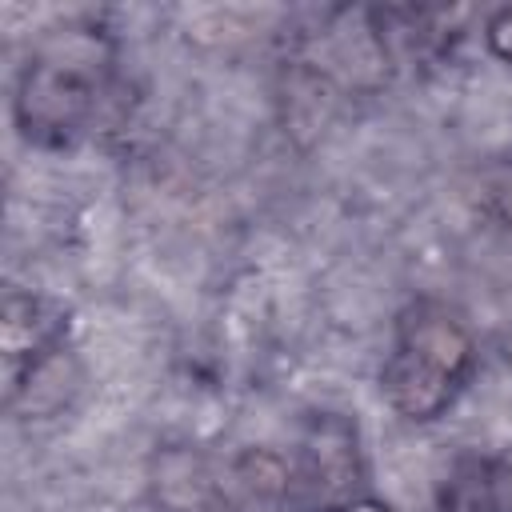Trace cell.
I'll return each instance as SVG.
<instances>
[{"label":"cell","mask_w":512,"mask_h":512,"mask_svg":"<svg viewBox=\"0 0 512 512\" xmlns=\"http://www.w3.org/2000/svg\"><path fill=\"white\" fill-rule=\"evenodd\" d=\"M116 40L100 24L44 32L16 72L12 124L24 144L72 148L108 124L120 92Z\"/></svg>","instance_id":"1"},{"label":"cell","mask_w":512,"mask_h":512,"mask_svg":"<svg viewBox=\"0 0 512 512\" xmlns=\"http://www.w3.org/2000/svg\"><path fill=\"white\" fill-rule=\"evenodd\" d=\"M476 368V336L468 320L436 300L416 296L396 312L392 348L380 364V396L408 424L440 420Z\"/></svg>","instance_id":"2"},{"label":"cell","mask_w":512,"mask_h":512,"mask_svg":"<svg viewBox=\"0 0 512 512\" xmlns=\"http://www.w3.org/2000/svg\"><path fill=\"white\" fill-rule=\"evenodd\" d=\"M292 488L296 472L272 448L164 444L148 460V492L160 512H280Z\"/></svg>","instance_id":"3"},{"label":"cell","mask_w":512,"mask_h":512,"mask_svg":"<svg viewBox=\"0 0 512 512\" xmlns=\"http://www.w3.org/2000/svg\"><path fill=\"white\" fill-rule=\"evenodd\" d=\"M72 312L64 300L8 288L0 304V380H4V404L16 400V392L56 356L68 352Z\"/></svg>","instance_id":"4"},{"label":"cell","mask_w":512,"mask_h":512,"mask_svg":"<svg viewBox=\"0 0 512 512\" xmlns=\"http://www.w3.org/2000/svg\"><path fill=\"white\" fill-rule=\"evenodd\" d=\"M296 484L324 504V512L340 508L344 500L368 492V468L360 448V428L344 412H308L300 440H296Z\"/></svg>","instance_id":"5"},{"label":"cell","mask_w":512,"mask_h":512,"mask_svg":"<svg viewBox=\"0 0 512 512\" xmlns=\"http://www.w3.org/2000/svg\"><path fill=\"white\" fill-rule=\"evenodd\" d=\"M436 512H492L488 480H484V452L456 456V464L440 480Z\"/></svg>","instance_id":"6"},{"label":"cell","mask_w":512,"mask_h":512,"mask_svg":"<svg viewBox=\"0 0 512 512\" xmlns=\"http://www.w3.org/2000/svg\"><path fill=\"white\" fill-rule=\"evenodd\" d=\"M480 204H484V212L500 228L512 232V160H500V164H492L484 172V180H480Z\"/></svg>","instance_id":"7"},{"label":"cell","mask_w":512,"mask_h":512,"mask_svg":"<svg viewBox=\"0 0 512 512\" xmlns=\"http://www.w3.org/2000/svg\"><path fill=\"white\" fill-rule=\"evenodd\" d=\"M484 480L492 512H512V444L500 452H484Z\"/></svg>","instance_id":"8"},{"label":"cell","mask_w":512,"mask_h":512,"mask_svg":"<svg viewBox=\"0 0 512 512\" xmlns=\"http://www.w3.org/2000/svg\"><path fill=\"white\" fill-rule=\"evenodd\" d=\"M484 44L496 60L512 68V4H500L484 16Z\"/></svg>","instance_id":"9"},{"label":"cell","mask_w":512,"mask_h":512,"mask_svg":"<svg viewBox=\"0 0 512 512\" xmlns=\"http://www.w3.org/2000/svg\"><path fill=\"white\" fill-rule=\"evenodd\" d=\"M332 512H396L388 500H380V496H372V492H360V496H352V500H344L340 508H332Z\"/></svg>","instance_id":"10"},{"label":"cell","mask_w":512,"mask_h":512,"mask_svg":"<svg viewBox=\"0 0 512 512\" xmlns=\"http://www.w3.org/2000/svg\"><path fill=\"white\" fill-rule=\"evenodd\" d=\"M500 352H504V360H508V364H512V328H508V332H504V340H500Z\"/></svg>","instance_id":"11"}]
</instances>
